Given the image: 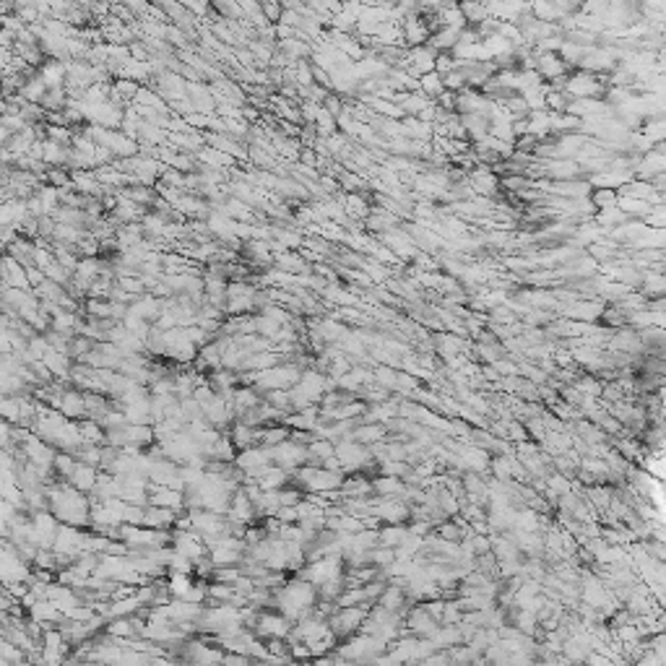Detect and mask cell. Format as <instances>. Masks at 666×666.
<instances>
[{"instance_id": "cell-5", "label": "cell", "mask_w": 666, "mask_h": 666, "mask_svg": "<svg viewBox=\"0 0 666 666\" xmlns=\"http://www.w3.org/2000/svg\"><path fill=\"white\" fill-rule=\"evenodd\" d=\"M435 60H438V52H432L427 45L411 47L404 55V70L409 76H414V79H422V76H427V73L435 70Z\"/></svg>"}, {"instance_id": "cell-7", "label": "cell", "mask_w": 666, "mask_h": 666, "mask_svg": "<svg viewBox=\"0 0 666 666\" xmlns=\"http://www.w3.org/2000/svg\"><path fill=\"white\" fill-rule=\"evenodd\" d=\"M255 630L260 635L271 637V640H278V637H287L292 633V625L284 615H258L255 617Z\"/></svg>"}, {"instance_id": "cell-28", "label": "cell", "mask_w": 666, "mask_h": 666, "mask_svg": "<svg viewBox=\"0 0 666 666\" xmlns=\"http://www.w3.org/2000/svg\"><path fill=\"white\" fill-rule=\"evenodd\" d=\"M258 666H281L278 661H263V664H258Z\"/></svg>"}, {"instance_id": "cell-18", "label": "cell", "mask_w": 666, "mask_h": 666, "mask_svg": "<svg viewBox=\"0 0 666 666\" xmlns=\"http://www.w3.org/2000/svg\"><path fill=\"white\" fill-rule=\"evenodd\" d=\"M383 438H386L383 425H362V427L351 429V435H349V440H354V443H380Z\"/></svg>"}, {"instance_id": "cell-17", "label": "cell", "mask_w": 666, "mask_h": 666, "mask_svg": "<svg viewBox=\"0 0 666 666\" xmlns=\"http://www.w3.org/2000/svg\"><path fill=\"white\" fill-rule=\"evenodd\" d=\"M341 206H344V211H347L349 219H367L370 216V206L362 200V196L359 193H349L347 198L338 200Z\"/></svg>"}, {"instance_id": "cell-4", "label": "cell", "mask_w": 666, "mask_h": 666, "mask_svg": "<svg viewBox=\"0 0 666 666\" xmlns=\"http://www.w3.org/2000/svg\"><path fill=\"white\" fill-rule=\"evenodd\" d=\"M370 609L367 607H344L338 615L331 617V635H349L365 625Z\"/></svg>"}, {"instance_id": "cell-12", "label": "cell", "mask_w": 666, "mask_h": 666, "mask_svg": "<svg viewBox=\"0 0 666 666\" xmlns=\"http://www.w3.org/2000/svg\"><path fill=\"white\" fill-rule=\"evenodd\" d=\"M461 125L466 130V136L477 141H484L489 136V118L487 115H461Z\"/></svg>"}, {"instance_id": "cell-13", "label": "cell", "mask_w": 666, "mask_h": 666, "mask_svg": "<svg viewBox=\"0 0 666 666\" xmlns=\"http://www.w3.org/2000/svg\"><path fill=\"white\" fill-rule=\"evenodd\" d=\"M409 627H411V633H417V635H425L429 637L435 630H438V622L432 619V617L425 612V609H414L411 615H409Z\"/></svg>"}, {"instance_id": "cell-2", "label": "cell", "mask_w": 666, "mask_h": 666, "mask_svg": "<svg viewBox=\"0 0 666 666\" xmlns=\"http://www.w3.org/2000/svg\"><path fill=\"white\" fill-rule=\"evenodd\" d=\"M598 76L594 73H586V70H578L573 76H567L565 81V94L573 97V100H596V94H601V86L598 84Z\"/></svg>"}, {"instance_id": "cell-22", "label": "cell", "mask_w": 666, "mask_h": 666, "mask_svg": "<svg viewBox=\"0 0 666 666\" xmlns=\"http://www.w3.org/2000/svg\"><path fill=\"white\" fill-rule=\"evenodd\" d=\"M640 136H646L653 146L656 143H661V138H664V120L661 118H648V120H643V133Z\"/></svg>"}, {"instance_id": "cell-10", "label": "cell", "mask_w": 666, "mask_h": 666, "mask_svg": "<svg viewBox=\"0 0 666 666\" xmlns=\"http://www.w3.org/2000/svg\"><path fill=\"white\" fill-rule=\"evenodd\" d=\"M489 453L484 447H461L456 456V466L471 468V471H484L489 466Z\"/></svg>"}, {"instance_id": "cell-15", "label": "cell", "mask_w": 666, "mask_h": 666, "mask_svg": "<svg viewBox=\"0 0 666 666\" xmlns=\"http://www.w3.org/2000/svg\"><path fill=\"white\" fill-rule=\"evenodd\" d=\"M372 492H375L380 500H390V498H396L398 492H404V482L396 477L372 479Z\"/></svg>"}, {"instance_id": "cell-6", "label": "cell", "mask_w": 666, "mask_h": 666, "mask_svg": "<svg viewBox=\"0 0 666 666\" xmlns=\"http://www.w3.org/2000/svg\"><path fill=\"white\" fill-rule=\"evenodd\" d=\"M370 516H375L378 521H386L388 526H398V523H404L409 518V507L404 500H378V502H372V507H370Z\"/></svg>"}, {"instance_id": "cell-14", "label": "cell", "mask_w": 666, "mask_h": 666, "mask_svg": "<svg viewBox=\"0 0 666 666\" xmlns=\"http://www.w3.org/2000/svg\"><path fill=\"white\" fill-rule=\"evenodd\" d=\"M406 537H409V528L404 526V523H398V526H386L378 531V544L380 547L396 549L406 541Z\"/></svg>"}, {"instance_id": "cell-25", "label": "cell", "mask_w": 666, "mask_h": 666, "mask_svg": "<svg viewBox=\"0 0 666 666\" xmlns=\"http://www.w3.org/2000/svg\"><path fill=\"white\" fill-rule=\"evenodd\" d=\"M260 10H263V19L269 21V24H278V19H281V6L278 3H263L260 6Z\"/></svg>"}, {"instance_id": "cell-3", "label": "cell", "mask_w": 666, "mask_h": 666, "mask_svg": "<svg viewBox=\"0 0 666 666\" xmlns=\"http://www.w3.org/2000/svg\"><path fill=\"white\" fill-rule=\"evenodd\" d=\"M333 456H336L341 471H357L367 463L370 453L354 440H338V445H333Z\"/></svg>"}, {"instance_id": "cell-26", "label": "cell", "mask_w": 666, "mask_h": 666, "mask_svg": "<svg viewBox=\"0 0 666 666\" xmlns=\"http://www.w3.org/2000/svg\"><path fill=\"white\" fill-rule=\"evenodd\" d=\"M507 435H510V440H516V443H526V438H528L526 427H521L518 422H510V427H507Z\"/></svg>"}, {"instance_id": "cell-21", "label": "cell", "mask_w": 666, "mask_h": 666, "mask_svg": "<svg viewBox=\"0 0 666 666\" xmlns=\"http://www.w3.org/2000/svg\"><path fill=\"white\" fill-rule=\"evenodd\" d=\"M625 219H627V216L619 209H617V206L596 211V224L601 229H615V227H619V224H625Z\"/></svg>"}, {"instance_id": "cell-1", "label": "cell", "mask_w": 666, "mask_h": 666, "mask_svg": "<svg viewBox=\"0 0 666 666\" xmlns=\"http://www.w3.org/2000/svg\"><path fill=\"white\" fill-rule=\"evenodd\" d=\"M271 463L284 471H297L299 466L308 463V447L294 440H284L281 445L271 447Z\"/></svg>"}, {"instance_id": "cell-8", "label": "cell", "mask_w": 666, "mask_h": 666, "mask_svg": "<svg viewBox=\"0 0 666 666\" xmlns=\"http://www.w3.org/2000/svg\"><path fill=\"white\" fill-rule=\"evenodd\" d=\"M97 479H100L97 477V468L76 461L73 471L68 474V484L73 489H79L81 495H89V492H94V487H97Z\"/></svg>"}, {"instance_id": "cell-20", "label": "cell", "mask_w": 666, "mask_h": 666, "mask_svg": "<svg viewBox=\"0 0 666 666\" xmlns=\"http://www.w3.org/2000/svg\"><path fill=\"white\" fill-rule=\"evenodd\" d=\"M588 203L594 206V211L612 209V206H617V190L594 188V190H591V196H588Z\"/></svg>"}, {"instance_id": "cell-23", "label": "cell", "mask_w": 666, "mask_h": 666, "mask_svg": "<svg viewBox=\"0 0 666 666\" xmlns=\"http://www.w3.org/2000/svg\"><path fill=\"white\" fill-rule=\"evenodd\" d=\"M547 487H549V495L552 498H562V495H567L570 492V479L565 477V474H552V477L547 479Z\"/></svg>"}, {"instance_id": "cell-27", "label": "cell", "mask_w": 666, "mask_h": 666, "mask_svg": "<svg viewBox=\"0 0 666 666\" xmlns=\"http://www.w3.org/2000/svg\"><path fill=\"white\" fill-rule=\"evenodd\" d=\"M637 666H664V656H658L653 651H646V653L640 656V664Z\"/></svg>"}, {"instance_id": "cell-24", "label": "cell", "mask_w": 666, "mask_h": 666, "mask_svg": "<svg viewBox=\"0 0 666 666\" xmlns=\"http://www.w3.org/2000/svg\"><path fill=\"white\" fill-rule=\"evenodd\" d=\"M341 185H344L349 193H357L359 188H365V180L351 175V172H341V175H338V188H341Z\"/></svg>"}, {"instance_id": "cell-11", "label": "cell", "mask_w": 666, "mask_h": 666, "mask_svg": "<svg viewBox=\"0 0 666 666\" xmlns=\"http://www.w3.org/2000/svg\"><path fill=\"white\" fill-rule=\"evenodd\" d=\"M347 333H349L347 326L338 323V320H320L318 326H315V331H312V336L326 341V344H338Z\"/></svg>"}, {"instance_id": "cell-9", "label": "cell", "mask_w": 666, "mask_h": 666, "mask_svg": "<svg viewBox=\"0 0 666 666\" xmlns=\"http://www.w3.org/2000/svg\"><path fill=\"white\" fill-rule=\"evenodd\" d=\"M471 185H474V193H477L479 198L489 200L495 193H498L500 180H498V175L489 172L487 167H479L477 172H471Z\"/></svg>"}, {"instance_id": "cell-19", "label": "cell", "mask_w": 666, "mask_h": 666, "mask_svg": "<svg viewBox=\"0 0 666 666\" xmlns=\"http://www.w3.org/2000/svg\"><path fill=\"white\" fill-rule=\"evenodd\" d=\"M419 91H422V94H425L429 102H435L440 94L445 91V89H443V76H438L435 70H432V73H427V76H422V79H419Z\"/></svg>"}, {"instance_id": "cell-16", "label": "cell", "mask_w": 666, "mask_h": 666, "mask_svg": "<svg viewBox=\"0 0 666 666\" xmlns=\"http://www.w3.org/2000/svg\"><path fill=\"white\" fill-rule=\"evenodd\" d=\"M404 598H406L404 586H396V583H393V586L383 588V594L378 596V607L386 609V612H396V609H401Z\"/></svg>"}]
</instances>
